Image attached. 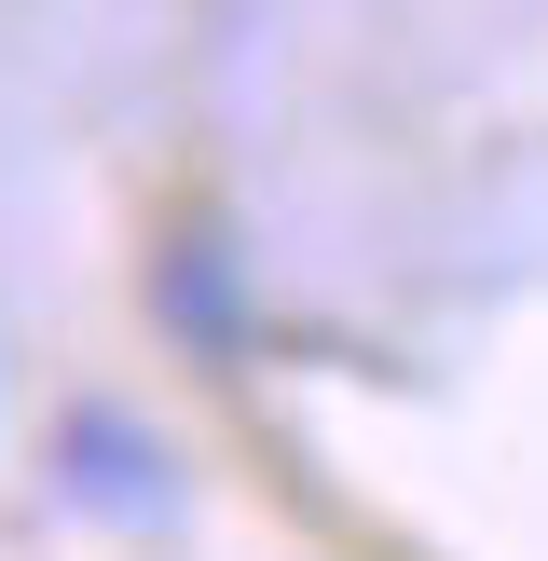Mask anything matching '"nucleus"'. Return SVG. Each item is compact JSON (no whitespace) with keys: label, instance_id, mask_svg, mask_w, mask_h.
I'll list each match as a JSON object with an SVG mask.
<instances>
[{"label":"nucleus","instance_id":"1","mask_svg":"<svg viewBox=\"0 0 548 561\" xmlns=\"http://www.w3.org/2000/svg\"><path fill=\"white\" fill-rule=\"evenodd\" d=\"M55 493H69L82 520H110V535H164V520H179V453H164V425H137L124 398H82L69 425H55Z\"/></svg>","mask_w":548,"mask_h":561},{"label":"nucleus","instance_id":"2","mask_svg":"<svg viewBox=\"0 0 548 561\" xmlns=\"http://www.w3.org/2000/svg\"><path fill=\"white\" fill-rule=\"evenodd\" d=\"M151 316L179 329L192 356H247V274H233V233H219V219L164 233V261H151Z\"/></svg>","mask_w":548,"mask_h":561}]
</instances>
